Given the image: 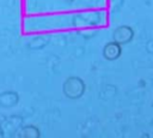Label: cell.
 <instances>
[{
	"label": "cell",
	"mask_w": 153,
	"mask_h": 138,
	"mask_svg": "<svg viewBox=\"0 0 153 138\" xmlns=\"http://www.w3.org/2000/svg\"><path fill=\"white\" fill-rule=\"evenodd\" d=\"M133 30L129 28V26H121L118 29H116V31L114 32V37H115V41L118 43V44H123V43H127L129 42L131 38H133Z\"/></svg>",
	"instance_id": "cell-1"
},
{
	"label": "cell",
	"mask_w": 153,
	"mask_h": 138,
	"mask_svg": "<svg viewBox=\"0 0 153 138\" xmlns=\"http://www.w3.org/2000/svg\"><path fill=\"white\" fill-rule=\"evenodd\" d=\"M121 54V47L120 44L116 42V43H109L106 44L105 49H104V56L109 60H115L120 56Z\"/></svg>",
	"instance_id": "cell-2"
}]
</instances>
